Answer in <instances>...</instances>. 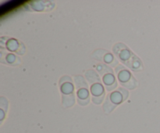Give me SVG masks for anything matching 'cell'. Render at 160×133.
Segmentation results:
<instances>
[{"label":"cell","mask_w":160,"mask_h":133,"mask_svg":"<svg viewBox=\"0 0 160 133\" xmlns=\"http://www.w3.org/2000/svg\"><path fill=\"white\" fill-rule=\"evenodd\" d=\"M86 78L91 85V91L92 94V101L98 105L102 102L105 96V92L102 84L100 77L98 74L92 70H89L85 74Z\"/></svg>","instance_id":"obj_2"},{"label":"cell","mask_w":160,"mask_h":133,"mask_svg":"<svg viewBox=\"0 0 160 133\" xmlns=\"http://www.w3.org/2000/svg\"><path fill=\"white\" fill-rule=\"evenodd\" d=\"M115 71L121 85L129 89H134L137 87L138 81L128 69H126L122 65H119L116 67Z\"/></svg>","instance_id":"obj_6"},{"label":"cell","mask_w":160,"mask_h":133,"mask_svg":"<svg viewBox=\"0 0 160 133\" xmlns=\"http://www.w3.org/2000/svg\"><path fill=\"white\" fill-rule=\"evenodd\" d=\"M97 70L102 77V80L108 91H112L117 87V81L115 76L112 74V70L110 67L106 66V64H100L97 65Z\"/></svg>","instance_id":"obj_7"},{"label":"cell","mask_w":160,"mask_h":133,"mask_svg":"<svg viewBox=\"0 0 160 133\" xmlns=\"http://www.w3.org/2000/svg\"><path fill=\"white\" fill-rule=\"evenodd\" d=\"M75 84L77 89V95H78V102L81 106H85L88 104L89 92L88 89V83L85 79L81 75H77L74 77Z\"/></svg>","instance_id":"obj_5"},{"label":"cell","mask_w":160,"mask_h":133,"mask_svg":"<svg viewBox=\"0 0 160 133\" xmlns=\"http://www.w3.org/2000/svg\"><path fill=\"white\" fill-rule=\"evenodd\" d=\"M92 58L95 59L96 60L99 61H104L106 64H109L111 66H116L118 62L116 60L115 58L113 57L112 54L109 52L106 51L104 49H97L92 53Z\"/></svg>","instance_id":"obj_8"},{"label":"cell","mask_w":160,"mask_h":133,"mask_svg":"<svg viewBox=\"0 0 160 133\" xmlns=\"http://www.w3.org/2000/svg\"><path fill=\"white\" fill-rule=\"evenodd\" d=\"M112 51L117 59L134 71L143 70V65L141 59L123 43H117L112 48Z\"/></svg>","instance_id":"obj_1"},{"label":"cell","mask_w":160,"mask_h":133,"mask_svg":"<svg viewBox=\"0 0 160 133\" xmlns=\"http://www.w3.org/2000/svg\"><path fill=\"white\" fill-rule=\"evenodd\" d=\"M59 85L62 92V104L65 107H70L73 106L75 101L71 78L68 76L62 77L59 81Z\"/></svg>","instance_id":"obj_4"},{"label":"cell","mask_w":160,"mask_h":133,"mask_svg":"<svg viewBox=\"0 0 160 133\" xmlns=\"http://www.w3.org/2000/svg\"><path fill=\"white\" fill-rule=\"evenodd\" d=\"M128 97V92L125 89L119 88L117 90L114 91L109 94L106 98V102L103 104V110L106 114L112 112L118 105L123 103Z\"/></svg>","instance_id":"obj_3"}]
</instances>
